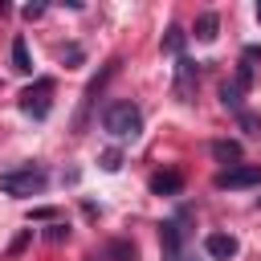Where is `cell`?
Instances as JSON below:
<instances>
[{
  "instance_id": "cell-21",
  "label": "cell",
  "mask_w": 261,
  "mask_h": 261,
  "mask_svg": "<svg viewBox=\"0 0 261 261\" xmlns=\"http://www.w3.org/2000/svg\"><path fill=\"white\" fill-rule=\"evenodd\" d=\"M257 20H261V4H257Z\"/></svg>"
},
{
  "instance_id": "cell-3",
  "label": "cell",
  "mask_w": 261,
  "mask_h": 261,
  "mask_svg": "<svg viewBox=\"0 0 261 261\" xmlns=\"http://www.w3.org/2000/svg\"><path fill=\"white\" fill-rule=\"evenodd\" d=\"M49 94H53V82H49V77H37V86H29V90L20 94V110H24L29 118H45V114L53 110Z\"/></svg>"
},
{
  "instance_id": "cell-4",
  "label": "cell",
  "mask_w": 261,
  "mask_h": 261,
  "mask_svg": "<svg viewBox=\"0 0 261 261\" xmlns=\"http://www.w3.org/2000/svg\"><path fill=\"white\" fill-rule=\"evenodd\" d=\"M257 184H261L257 163H237V167H224L216 175V188H257Z\"/></svg>"
},
{
  "instance_id": "cell-9",
  "label": "cell",
  "mask_w": 261,
  "mask_h": 261,
  "mask_svg": "<svg viewBox=\"0 0 261 261\" xmlns=\"http://www.w3.org/2000/svg\"><path fill=\"white\" fill-rule=\"evenodd\" d=\"M212 155H216L220 163L237 167V163H241V143H232V139H216V143H212Z\"/></svg>"
},
{
  "instance_id": "cell-15",
  "label": "cell",
  "mask_w": 261,
  "mask_h": 261,
  "mask_svg": "<svg viewBox=\"0 0 261 261\" xmlns=\"http://www.w3.org/2000/svg\"><path fill=\"white\" fill-rule=\"evenodd\" d=\"M237 118H241V130H245V135H261V118H257V114H249V110H241Z\"/></svg>"
},
{
  "instance_id": "cell-16",
  "label": "cell",
  "mask_w": 261,
  "mask_h": 261,
  "mask_svg": "<svg viewBox=\"0 0 261 261\" xmlns=\"http://www.w3.org/2000/svg\"><path fill=\"white\" fill-rule=\"evenodd\" d=\"M249 86H253V65L241 61V69H237V90H249Z\"/></svg>"
},
{
  "instance_id": "cell-7",
  "label": "cell",
  "mask_w": 261,
  "mask_h": 261,
  "mask_svg": "<svg viewBox=\"0 0 261 261\" xmlns=\"http://www.w3.org/2000/svg\"><path fill=\"white\" fill-rule=\"evenodd\" d=\"M192 77H196V65L188 61V57H179L175 61V94H179V102H192L188 94H192Z\"/></svg>"
},
{
  "instance_id": "cell-17",
  "label": "cell",
  "mask_w": 261,
  "mask_h": 261,
  "mask_svg": "<svg viewBox=\"0 0 261 261\" xmlns=\"http://www.w3.org/2000/svg\"><path fill=\"white\" fill-rule=\"evenodd\" d=\"M102 167H106V171H118V167H122V155H118V151H106V155H102Z\"/></svg>"
},
{
  "instance_id": "cell-6",
  "label": "cell",
  "mask_w": 261,
  "mask_h": 261,
  "mask_svg": "<svg viewBox=\"0 0 261 261\" xmlns=\"http://www.w3.org/2000/svg\"><path fill=\"white\" fill-rule=\"evenodd\" d=\"M159 245H163V261H179V245H184V228H179V220L159 224Z\"/></svg>"
},
{
  "instance_id": "cell-10",
  "label": "cell",
  "mask_w": 261,
  "mask_h": 261,
  "mask_svg": "<svg viewBox=\"0 0 261 261\" xmlns=\"http://www.w3.org/2000/svg\"><path fill=\"white\" fill-rule=\"evenodd\" d=\"M12 69L16 73H33V57H29V41L24 37L12 41Z\"/></svg>"
},
{
  "instance_id": "cell-14",
  "label": "cell",
  "mask_w": 261,
  "mask_h": 261,
  "mask_svg": "<svg viewBox=\"0 0 261 261\" xmlns=\"http://www.w3.org/2000/svg\"><path fill=\"white\" fill-rule=\"evenodd\" d=\"M163 49H167V53H175V57H184V29H175V24H171V29H167V37H163Z\"/></svg>"
},
{
  "instance_id": "cell-12",
  "label": "cell",
  "mask_w": 261,
  "mask_h": 261,
  "mask_svg": "<svg viewBox=\"0 0 261 261\" xmlns=\"http://www.w3.org/2000/svg\"><path fill=\"white\" fill-rule=\"evenodd\" d=\"M220 102H224L232 114H241V110H245V106H241V90H237L232 82H224V86H220Z\"/></svg>"
},
{
  "instance_id": "cell-19",
  "label": "cell",
  "mask_w": 261,
  "mask_h": 261,
  "mask_svg": "<svg viewBox=\"0 0 261 261\" xmlns=\"http://www.w3.org/2000/svg\"><path fill=\"white\" fill-rule=\"evenodd\" d=\"M29 220H53V208H33Z\"/></svg>"
},
{
  "instance_id": "cell-8",
  "label": "cell",
  "mask_w": 261,
  "mask_h": 261,
  "mask_svg": "<svg viewBox=\"0 0 261 261\" xmlns=\"http://www.w3.org/2000/svg\"><path fill=\"white\" fill-rule=\"evenodd\" d=\"M179 188H184V175L179 171H155L151 175V192L155 196H175Z\"/></svg>"
},
{
  "instance_id": "cell-2",
  "label": "cell",
  "mask_w": 261,
  "mask_h": 261,
  "mask_svg": "<svg viewBox=\"0 0 261 261\" xmlns=\"http://www.w3.org/2000/svg\"><path fill=\"white\" fill-rule=\"evenodd\" d=\"M45 184H49V171L45 167L0 171V192H8V196H37V192H45Z\"/></svg>"
},
{
  "instance_id": "cell-13",
  "label": "cell",
  "mask_w": 261,
  "mask_h": 261,
  "mask_svg": "<svg viewBox=\"0 0 261 261\" xmlns=\"http://www.w3.org/2000/svg\"><path fill=\"white\" fill-rule=\"evenodd\" d=\"M106 253H110L114 261H135V245H130V241H122V237H118V241H110V245H106Z\"/></svg>"
},
{
  "instance_id": "cell-11",
  "label": "cell",
  "mask_w": 261,
  "mask_h": 261,
  "mask_svg": "<svg viewBox=\"0 0 261 261\" xmlns=\"http://www.w3.org/2000/svg\"><path fill=\"white\" fill-rule=\"evenodd\" d=\"M216 29H220L216 12H200L196 16V41H216Z\"/></svg>"
},
{
  "instance_id": "cell-5",
  "label": "cell",
  "mask_w": 261,
  "mask_h": 261,
  "mask_svg": "<svg viewBox=\"0 0 261 261\" xmlns=\"http://www.w3.org/2000/svg\"><path fill=\"white\" fill-rule=\"evenodd\" d=\"M237 237H228V232H208L204 237V253L212 257V261H232L237 257Z\"/></svg>"
},
{
  "instance_id": "cell-18",
  "label": "cell",
  "mask_w": 261,
  "mask_h": 261,
  "mask_svg": "<svg viewBox=\"0 0 261 261\" xmlns=\"http://www.w3.org/2000/svg\"><path fill=\"white\" fill-rule=\"evenodd\" d=\"M45 237H49V241H65V237H69V228H65V224H49V228H45Z\"/></svg>"
},
{
  "instance_id": "cell-1",
  "label": "cell",
  "mask_w": 261,
  "mask_h": 261,
  "mask_svg": "<svg viewBox=\"0 0 261 261\" xmlns=\"http://www.w3.org/2000/svg\"><path fill=\"white\" fill-rule=\"evenodd\" d=\"M102 126L114 139H139L143 135V110L135 102H110L102 110Z\"/></svg>"
},
{
  "instance_id": "cell-20",
  "label": "cell",
  "mask_w": 261,
  "mask_h": 261,
  "mask_svg": "<svg viewBox=\"0 0 261 261\" xmlns=\"http://www.w3.org/2000/svg\"><path fill=\"white\" fill-rule=\"evenodd\" d=\"M65 61H69V65H77V61H82V49H77V45H69V49H65Z\"/></svg>"
}]
</instances>
